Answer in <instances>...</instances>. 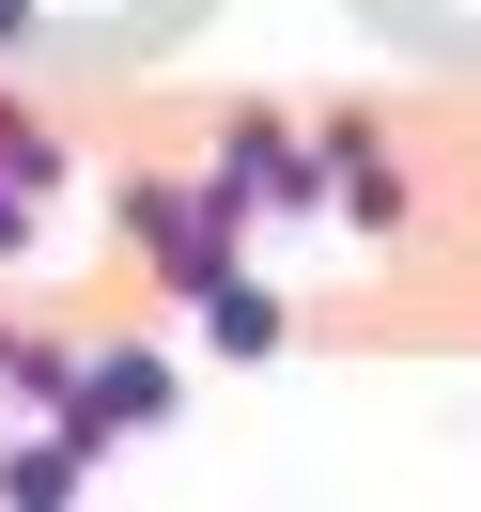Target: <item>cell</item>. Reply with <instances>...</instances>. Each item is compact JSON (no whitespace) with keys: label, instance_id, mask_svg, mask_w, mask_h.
I'll use <instances>...</instances> for the list:
<instances>
[{"label":"cell","instance_id":"cell-1","mask_svg":"<svg viewBox=\"0 0 481 512\" xmlns=\"http://www.w3.org/2000/svg\"><path fill=\"white\" fill-rule=\"evenodd\" d=\"M202 326H218V357H264V342H280V311H264V295H233V280L202 295Z\"/></svg>","mask_w":481,"mask_h":512}]
</instances>
